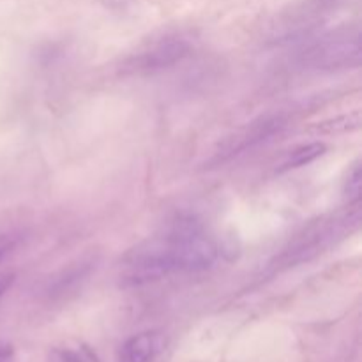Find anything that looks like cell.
I'll use <instances>...</instances> for the list:
<instances>
[{
	"instance_id": "cell-1",
	"label": "cell",
	"mask_w": 362,
	"mask_h": 362,
	"mask_svg": "<svg viewBox=\"0 0 362 362\" xmlns=\"http://www.w3.org/2000/svg\"><path fill=\"white\" fill-rule=\"evenodd\" d=\"M219 244L200 221L179 218L163 233L141 240L127 250L119 262L124 288H140L175 274H197L218 262Z\"/></svg>"
},
{
	"instance_id": "cell-2",
	"label": "cell",
	"mask_w": 362,
	"mask_h": 362,
	"mask_svg": "<svg viewBox=\"0 0 362 362\" xmlns=\"http://www.w3.org/2000/svg\"><path fill=\"white\" fill-rule=\"evenodd\" d=\"M357 226H359L357 205L350 207L349 211L322 216V218L308 223L269 262L265 276L274 278V276L283 274L290 269L310 264L311 260L327 253L332 246H336L343 239H346L350 233L356 232Z\"/></svg>"
},
{
	"instance_id": "cell-3",
	"label": "cell",
	"mask_w": 362,
	"mask_h": 362,
	"mask_svg": "<svg viewBox=\"0 0 362 362\" xmlns=\"http://www.w3.org/2000/svg\"><path fill=\"white\" fill-rule=\"evenodd\" d=\"M361 60V37L356 27L338 28L308 42L297 55L303 69L317 73L356 69Z\"/></svg>"
},
{
	"instance_id": "cell-4",
	"label": "cell",
	"mask_w": 362,
	"mask_h": 362,
	"mask_svg": "<svg viewBox=\"0 0 362 362\" xmlns=\"http://www.w3.org/2000/svg\"><path fill=\"white\" fill-rule=\"evenodd\" d=\"M194 49V37L189 32H165L151 39L141 48L131 53L122 64L124 76H151L182 64Z\"/></svg>"
},
{
	"instance_id": "cell-5",
	"label": "cell",
	"mask_w": 362,
	"mask_h": 362,
	"mask_svg": "<svg viewBox=\"0 0 362 362\" xmlns=\"http://www.w3.org/2000/svg\"><path fill=\"white\" fill-rule=\"evenodd\" d=\"M286 126H288V117L285 113H267L244 124L218 145L214 154L207 161V168H218L269 144L276 136H279L286 129Z\"/></svg>"
},
{
	"instance_id": "cell-6",
	"label": "cell",
	"mask_w": 362,
	"mask_h": 362,
	"mask_svg": "<svg viewBox=\"0 0 362 362\" xmlns=\"http://www.w3.org/2000/svg\"><path fill=\"white\" fill-rule=\"evenodd\" d=\"M168 338L163 331L148 329L129 336L117 352V362H158L165 354Z\"/></svg>"
},
{
	"instance_id": "cell-7",
	"label": "cell",
	"mask_w": 362,
	"mask_h": 362,
	"mask_svg": "<svg viewBox=\"0 0 362 362\" xmlns=\"http://www.w3.org/2000/svg\"><path fill=\"white\" fill-rule=\"evenodd\" d=\"M98 267V257H83L78 258L73 264L66 265L62 271L53 274L46 281L45 293L48 299H62L69 296L74 290L80 288L85 281L92 276V272Z\"/></svg>"
},
{
	"instance_id": "cell-8",
	"label": "cell",
	"mask_w": 362,
	"mask_h": 362,
	"mask_svg": "<svg viewBox=\"0 0 362 362\" xmlns=\"http://www.w3.org/2000/svg\"><path fill=\"white\" fill-rule=\"evenodd\" d=\"M327 152V145L322 144V141H311V144H303L293 147L292 151H288L285 154V158L279 163L278 172H290V170L303 168V166L311 165L317 159H320L322 156Z\"/></svg>"
},
{
	"instance_id": "cell-9",
	"label": "cell",
	"mask_w": 362,
	"mask_h": 362,
	"mask_svg": "<svg viewBox=\"0 0 362 362\" xmlns=\"http://www.w3.org/2000/svg\"><path fill=\"white\" fill-rule=\"evenodd\" d=\"M46 362H101V359L88 345L73 341L53 346L48 352Z\"/></svg>"
},
{
	"instance_id": "cell-10",
	"label": "cell",
	"mask_w": 362,
	"mask_h": 362,
	"mask_svg": "<svg viewBox=\"0 0 362 362\" xmlns=\"http://www.w3.org/2000/svg\"><path fill=\"white\" fill-rule=\"evenodd\" d=\"M361 194V163L356 161L346 172L345 180H343V197L349 200V204H359Z\"/></svg>"
},
{
	"instance_id": "cell-11",
	"label": "cell",
	"mask_w": 362,
	"mask_h": 362,
	"mask_svg": "<svg viewBox=\"0 0 362 362\" xmlns=\"http://www.w3.org/2000/svg\"><path fill=\"white\" fill-rule=\"evenodd\" d=\"M16 283V272L13 271H4L0 272V300L6 297V293L13 288V285Z\"/></svg>"
},
{
	"instance_id": "cell-12",
	"label": "cell",
	"mask_w": 362,
	"mask_h": 362,
	"mask_svg": "<svg viewBox=\"0 0 362 362\" xmlns=\"http://www.w3.org/2000/svg\"><path fill=\"white\" fill-rule=\"evenodd\" d=\"M16 247V239L13 235H0V262Z\"/></svg>"
},
{
	"instance_id": "cell-13",
	"label": "cell",
	"mask_w": 362,
	"mask_h": 362,
	"mask_svg": "<svg viewBox=\"0 0 362 362\" xmlns=\"http://www.w3.org/2000/svg\"><path fill=\"white\" fill-rule=\"evenodd\" d=\"M0 362H16V356L9 343L0 341Z\"/></svg>"
}]
</instances>
